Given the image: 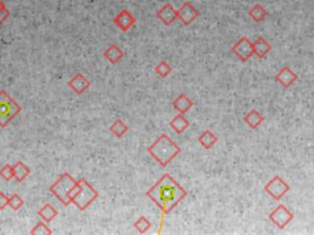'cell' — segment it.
<instances>
[{
    "label": "cell",
    "mask_w": 314,
    "mask_h": 235,
    "mask_svg": "<svg viewBox=\"0 0 314 235\" xmlns=\"http://www.w3.org/2000/svg\"><path fill=\"white\" fill-rule=\"evenodd\" d=\"M146 196L149 199H151L157 206L160 207L161 212H162V214H161L160 230H158V233H161L165 216L170 213L186 197L187 190L182 188L170 174L166 173V174L162 175V178L147 191Z\"/></svg>",
    "instance_id": "cell-1"
},
{
    "label": "cell",
    "mask_w": 314,
    "mask_h": 235,
    "mask_svg": "<svg viewBox=\"0 0 314 235\" xmlns=\"http://www.w3.org/2000/svg\"><path fill=\"white\" fill-rule=\"evenodd\" d=\"M181 152L178 145H175L168 137L167 133L162 135L147 148V153L151 154L152 158L156 161L162 168L167 167L168 163L175 158V156Z\"/></svg>",
    "instance_id": "cell-2"
},
{
    "label": "cell",
    "mask_w": 314,
    "mask_h": 235,
    "mask_svg": "<svg viewBox=\"0 0 314 235\" xmlns=\"http://www.w3.org/2000/svg\"><path fill=\"white\" fill-rule=\"evenodd\" d=\"M97 197L98 191L92 188L91 184L87 183L85 178L80 179L70 192L71 204L75 205L80 211H85Z\"/></svg>",
    "instance_id": "cell-3"
},
{
    "label": "cell",
    "mask_w": 314,
    "mask_h": 235,
    "mask_svg": "<svg viewBox=\"0 0 314 235\" xmlns=\"http://www.w3.org/2000/svg\"><path fill=\"white\" fill-rule=\"evenodd\" d=\"M78 181L71 176L69 173H63L57 181L49 188V191L57 197L64 206H69L70 201V192L75 188Z\"/></svg>",
    "instance_id": "cell-4"
},
{
    "label": "cell",
    "mask_w": 314,
    "mask_h": 235,
    "mask_svg": "<svg viewBox=\"0 0 314 235\" xmlns=\"http://www.w3.org/2000/svg\"><path fill=\"white\" fill-rule=\"evenodd\" d=\"M21 112V107L5 91H0V128H6Z\"/></svg>",
    "instance_id": "cell-5"
},
{
    "label": "cell",
    "mask_w": 314,
    "mask_h": 235,
    "mask_svg": "<svg viewBox=\"0 0 314 235\" xmlns=\"http://www.w3.org/2000/svg\"><path fill=\"white\" fill-rule=\"evenodd\" d=\"M264 190L270 197H272L274 200L279 201L280 199H283V196L290 191V185L283 180L281 176L276 175L267 184H265Z\"/></svg>",
    "instance_id": "cell-6"
},
{
    "label": "cell",
    "mask_w": 314,
    "mask_h": 235,
    "mask_svg": "<svg viewBox=\"0 0 314 235\" xmlns=\"http://www.w3.org/2000/svg\"><path fill=\"white\" fill-rule=\"evenodd\" d=\"M231 52L238 58L242 63H246V61H248L254 55L253 43H251L247 37H241V38L237 41V43H235V44L232 45Z\"/></svg>",
    "instance_id": "cell-7"
},
{
    "label": "cell",
    "mask_w": 314,
    "mask_h": 235,
    "mask_svg": "<svg viewBox=\"0 0 314 235\" xmlns=\"http://www.w3.org/2000/svg\"><path fill=\"white\" fill-rule=\"evenodd\" d=\"M269 220H271L276 227H279L280 229H283V228L293 220V213L286 208L285 205H279V206L269 214Z\"/></svg>",
    "instance_id": "cell-8"
},
{
    "label": "cell",
    "mask_w": 314,
    "mask_h": 235,
    "mask_svg": "<svg viewBox=\"0 0 314 235\" xmlns=\"http://www.w3.org/2000/svg\"><path fill=\"white\" fill-rule=\"evenodd\" d=\"M177 15H178L179 20L183 22V25L189 26V25L195 21L196 18L199 17L200 13L195 6L191 5L189 1H187V3H184L183 5L177 10Z\"/></svg>",
    "instance_id": "cell-9"
},
{
    "label": "cell",
    "mask_w": 314,
    "mask_h": 235,
    "mask_svg": "<svg viewBox=\"0 0 314 235\" xmlns=\"http://www.w3.org/2000/svg\"><path fill=\"white\" fill-rule=\"evenodd\" d=\"M113 22H114V25L118 29H121L123 32H128L135 25V17H134L130 11L123 9L121 13L113 18Z\"/></svg>",
    "instance_id": "cell-10"
},
{
    "label": "cell",
    "mask_w": 314,
    "mask_h": 235,
    "mask_svg": "<svg viewBox=\"0 0 314 235\" xmlns=\"http://www.w3.org/2000/svg\"><path fill=\"white\" fill-rule=\"evenodd\" d=\"M297 78H298L297 73H293L292 69H290L288 66H283V68L276 73V76H275V80H276L283 88H288L290 86H292V85L297 81Z\"/></svg>",
    "instance_id": "cell-11"
},
{
    "label": "cell",
    "mask_w": 314,
    "mask_h": 235,
    "mask_svg": "<svg viewBox=\"0 0 314 235\" xmlns=\"http://www.w3.org/2000/svg\"><path fill=\"white\" fill-rule=\"evenodd\" d=\"M157 18L162 21L166 26H171L173 22L178 18V15H177V10L173 8V5L171 4H165L160 10L157 11L156 14Z\"/></svg>",
    "instance_id": "cell-12"
},
{
    "label": "cell",
    "mask_w": 314,
    "mask_h": 235,
    "mask_svg": "<svg viewBox=\"0 0 314 235\" xmlns=\"http://www.w3.org/2000/svg\"><path fill=\"white\" fill-rule=\"evenodd\" d=\"M68 86L70 87L76 94H82L90 87V81L82 73H76L70 81L68 82Z\"/></svg>",
    "instance_id": "cell-13"
},
{
    "label": "cell",
    "mask_w": 314,
    "mask_h": 235,
    "mask_svg": "<svg viewBox=\"0 0 314 235\" xmlns=\"http://www.w3.org/2000/svg\"><path fill=\"white\" fill-rule=\"evenodd\" d=\"M172 105L174 107L175 110H178V113H181V114H186L187 112H189V109H191L194 103L193 101L187 96V94L182 93L179 94L174 101H173Z\"/></svg>",
    "instance_id": "cell-14"
},
{
    "label": "cell",
    "mask_w": 314,
    "mask_h": 235,
    "mask_svg": "<svg viewBox=\"0 0 314 235\" xmlns=\"http://www.w3.org/2000/svg\"><path fill=\"white\" fill-rule=\"evenodd\" d=\"M103 57H105L110 64H113V65H114V64L119 63V61L123 59L124 53L121 48L118 47V45L110 44V47L105 50V53H103Z\"/></svg>",
    "instance_id": "cell-15"
},
{
    "label": "cell",
    "mask_w": 314,
    "mask_h": 235,
    "mask_svg": "<svg viewBox=\"0 0 314 235\" xmlns=\"http://www.w3.org/2000/svg\"><path fill=\"white\" fill-rule=\"evenodd\" d=\"M253 49H254V55L259 59H263V58L267 57V53H270V50L272 49L271 44L267 43V41H265V38L263 37H259V38L253 43Z\"/></svg>",
    "instance_id": "cell-16"
},
{
    "label": "cell",
    "mask_w": 314,
    "mask_h": 235,
    "mask_svg": "<svg viewBox=\"0 0 314 235\" xmlns=\"http://www.w3.org/2000/svg\"><path fill=\"white\" fill-rule=\"evenodd\" d=\"M243 120L246 121V124L249 128L253 129V130H257L260 124L264 121V117L257 109H251V112H248L244 115Z\"/></svg>",
    "instance_id": "cell-17"
},
{
    "label": "cell",
    "mask_w": 314,
    "mask_h": 235,
    "mask_svg": "<svg viewBox=\"0 0 314 235\" xmlns=\"http://www.w3.org/2000/svg\"><path fill=\"white\" fill-rule=\"evenodd\" d=\"M248 15L254 22H263L267 17L269 13L262 4H255L253 8H251Z\"/></svg>",
    "instance_id": "cell-18"
},
{
    "label": "cell",
    "mask_w": 314,
    "mask_h": 235,
    "mask_svg": "<svg viewBox=\"0 0 314 235\" xmlns=\"http://www.w3.org/2000/svg\"><path fill=\"white\" fill-rule=\"evenodd\" d=\"M30 173H31L30 168L27 167L24 162H21V161L16 162V164L14 165V178H15L18 183H22V181L29 176Z\"/></svg>",
    "instance_id": "cell-19"
},
{
    "label": "cell",
    "mask_w": 314,
    "mask_h": 235,
    "mask_svg": "<svg viewBox=\"0 0 314 235\" xmlns=\"http://www.w3.org/2000/svg\"><path fill=\"white\" fill-rule=\"evenodd\" d=\"M170 126L174 130V132L182 133L189 128V121L184 118V114L179 113L177 117H174V119H172V121L170 123Z\"/></svg>",
    "instance_id": "cell-20"
},
{
    "label": "cell",
    "mask_w": 314,
    "mask_h": 235,
    "mask_svg": "<svg viewBox=\"0 0 314 235\" xmlns=\"http://www.w3.org/2000/svg\"><path fill=\"white\" fill-rule=\"evenodd\" d=\"M199 144L204 147L205 149H210L214 147V145L218 142V137L215 133H212L210 130H205L198 139Z\"/></svg>",
    "instance_id": "cell-21"
},
{
    "label": "cell",
    "mask_w": 314,
    "mask_h": 235,
    "mask_svg": "<svg viewBox=\"0 0 314 235\" xmlns=\"http://www.w3.org/2000/svg\"><path fill=\"white\" fill-rule=\"evenodd\" d=\"M38 216L43 220V222L49 223L54 220L58 216V211L52 206V205L47 204L38 211Z\"/></svg>",
    "instance_id": "cell-22"
},
{
    "label": "cell",
    "mask_w": 314,
    "mask_h": 235,
    "mask_svg": "<svg viewBox=\"0 0 314 235\" xmlns=\"http://www.w3.org/2000/svg\"><path fill=\"white\" fill-rule=\"evenodd\" d=\"M128 130L129 128L121 120V119H117V120L110 126V131L115 136V137H117V139H122L124 133H126Z\"/></svg>",
    "instance_id": "cell-23"
},
{
    "label": "cell",
    "mask_w": 314,
    "mask_h": 235,
    "mask_svg": "<svg viewBox=\"0 0 314 235\" xmlns=\"http://www.w3.org/2000/svg\"><path fill=\"white\" fill-rule=\"evenodd\" d=\"M171 71H172V68H171L170 64L167 63V60L160 61V63L156 65V68H155V73L162 78L167 77V76L171 73Z\"/></svg>",
    "instance_id": "cell-24"
},
{
    "label": "cell",
    "mask_w": 314,
    "mask_h": 235,
    "mask_svg": "<svg viewBox=\"0 0 314 235\" xmlns=\"http://www.w3.org/2000/svg\"><path fill=\"white\" fill-rule=\"evenodd\" d=\"M134 227H135V229L138 230L140 234H144V233H146L147 230L151 228V222H150L145 216H141L139 220L134 223Z\"/></svg>",
    "instance_id": "cell-25"
},
{
    "label": "cell",
    "mask_w": 314,
    "mask_h": 235,
    "mask_svg": "<svg viewBox=\"0 0 314 235\" xmlns=\"http://www.w3.org/2000/svg\"><path fill=\"white\" fill-rule=\"evenodd\" d=\"M24 204H25V201L21 199V197H20V196L17 195V193H14V195H11L10 197H9L8 206H10L14 211H18V209L24 206Z\"/></svg>",
    "instance_id": "cell-26"
},
{
    "label": "cell",
    "mask_w": 314,
    "mask_h": 235,
    "mask_svg": "<svg viewBox=\"0 0 314 235\" xmlns=\"http://www.w3.org/2000/svg\"><path fill=\"white\" fill-rule=\"evenodd\" d=\"M0 176L4 178L5 181H10L14 178V165L5 164L0 169Z\"/></svg>",
    "instance_id": "cell-27"
},
{
    "label": "cell",
    "mask_w": 314,
    "mask_h": 235,
    "mask_svg": "<svg viewBox=\"0 0 314 235\" xmlns=\"http://www.w3.org/2000/svg\"><path fill=\"white\" fill-rule=\"evenodd\" d=\"M31 234H52V230L47 227L46 222L38 223L33 229L31 230Z\"/></svg>",
    "instance_id": "cell-28"
},
{
    "label": "cell",
    "mask_w": 314,
    "mask_h": 235,
    "mask_svg": "<svg viewBox=\"0 0 314 235\" xmlns=\"http://www.w3.org/2000/svg\"><path fill=\"white\" fill-rule=\"evenodd\" d=\"M9 16H10V11L6 9L5 4L3 3V0H0V18H1L3 21H5V20H8Z\"/></svg>",
    "instance_id": "cell-29"
},
{
    "label": "cell",
    "mask_w": 314,
    "mask_h": 235,
    "mask_svg": "<svg viewBox=\"0 0 314 235\" xmlns=\"http://www.w3.org/2000/svg\"><path fill=\"white\" fill-rule=\"evenodd\" d=\"M9 204V197L4 192H0V209H4Z\"/></svg>",
    "instance_id": "cell-30"
},
{
    "label": "cell",
    "mask_w": 314,
    "mask_h": 235,
    "mask_svg": "<svg viewBox=\"0 0 314 235\" xmlns=\"http://www.w3.org/2000/svg\"><path fill=\"white\" fill-rule=\"evenodd\" d=\"M3 22H4V21H3V20H1V18H0V25L3 24Z\"/></svg>",
    "instance_id": "cell-31"
}]
</instances>
